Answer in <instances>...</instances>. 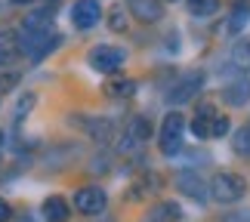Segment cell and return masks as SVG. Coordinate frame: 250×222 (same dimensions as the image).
<instances>
[{"label":"cell","instance_id":"1","mask_svg":"<svg viewBox=\"0 0 250 222\" xmlns=\"http://www.w3.org/2000/svg\"><path fill=\"white\" fill-rule=\"evenodd\" d=\"M207 191L219 204H238L247 191V182L238 176V173H216V176L207 182Z\"/></svg>","mask_w":250,"mask_h":222},{"label":"cell","instance_id":"2","mask_svg":"<svg viewBox=\"0 0 250 222\" xmlns=\"http://www.w3.org/2000/svg\"><path fill=\"white\" fill-rule=\"evenodd\" d=\"M127 62V53L118 50V46H108V43H102V46H93L90 50V65L96 71H102V74H114V71H121V65Z\"/></svg>","mask_w":250,"mask_h":222},{"label":"cell","instance_id":"3","mask_svg":"<svg viewBox=\"0 0 250 222\" xmlns=\"http://www.w3.org/2000/svg\"><path fill=\"white\" fill-rule=\"evenodd\" d=\"M105 207H108V198H105V191L99 185H86L74 195V210L83 216H99Z\"/></svg>","mask_w":250,"mask_h":222},{"label":"cell","instance_id":"4","mask_svg":"<svg viewBox=\"0 0 250 222\" xmlns=\"http://www.w3.org/2000/svg\"><path fill=\"white\" fill-rule=\"evenodd\" d=\"M201 86H204V71H188V74L167 93V99H170L173 105H182V102L195 99V96L201 93Z\"/></svg>","mask_w":250,"mask_h":222},{"label":"cell","instance_id":"5","mask_svg":"<svg viewBox=\"0 0 250 222\" xmlns=\"http://www.w3.org/2000/svg\"><path fill=\"white\" fill-rule=\"evenodd\" d=\"M99 19H102L99 0H78V3L71 6V22H74V28H81V31H90L93 25H99Z\"/></svg>","mask_w":250,"mask_h":222},{"label":"cell","instance_id":"6","mask_svg":"<svg viewBox=\"0 0 250 222\" xmlns=\"http://www.w3.org/2000/svg\"><path fill=\"white\" fill-rule=\"evenodd\" d=\"M176 185H179L182 195H188L191 201H207V195H210L198 173H179V176H176Z\"/></svg>","mask_w":250,"mask_h":222},{"label":"cell","instance_id":"7","mask_svg":"<svg viewBox=\"0 0 250 222\" xmlns=\"http://www.w3.org/2000/svg\"><path fill=\"white\" fill-rule=\"evenodd\" d=\"M22 31H31V34H53V13H50V9L28 13L25 22H22Z\"/></svg>","mask_w":250,"mask_h":222},{"label":"cell","instance_id":"8","mask_svg":"<svg viewBox=\"0 0 250 222\" xmlns=\"http://www.w3.org/2000/svg\"><path fill=\"white\" fill-rule=\"evenodd\" d=\"M223 99H226V105H244L250 99V81H247V77L229 81L223 86Z\"/></svg>","mask_w":250,"mask_h":222},{"label":"cell","instance_id":"9","mask_svg":"<svg viewBox=\"0 0 250 222\" xmlns=\"http://www.w3.org/2000/svg\"><path fill=\"white\" fill-rule=\"evenodd\" d=\"M182 130H186V118L179 111H170L164 118V123H161V142H179Z\"/></svg>","mask_w":250,"mask_h":222},{"label":"cell","instance_id":"10","mask_svg":"<svg viewBox=\"0 0 250 222\" xmlns=\"http://www.w3.org/2000/svg\"><path fill=\"white\" fill-rule=\"evenodd\" d=\"M130 13L139 19V22H158L161 19V3L158 0H130Z\"/></svg>","mask_w":250,"mask_h":222},{"label":"cell","instance_id":"11","mask_svg":"<svg viewBox=\"0 0 250 222\" xmlns=\"http://www.w3.org/2000/svg\"><path fill=\"white\" fill-rule=\"evenodd\" d=\"M43 216L46 222H65L71 216V210H68V201L59 198V195H53V198H46L43 201Z\"/></svg>","mask_w":250,"mask_h":222},{"label":"cell","instance_id":"12","mask_svg":"<svg viewBox=\"0 0 250 222\" xmlns=\"http://www.w3.org/2000/svg\"><path fill=\"white\" fill-rule=\"evenodd\" d=\"M179 216H182V213H179V207L167 201V204H161V207L151 210V213L146 216V222H176Z\"/></svg>","mask_w":250,"mask_h":222},{"label":"cell","instance_id":"13","mask_svg":"<svg viewBox=\"0 0 250 222\" xmlns=\"http://www.w3.org/2000/svg\"><path fill=\"white\" fill-rule=\"evenodd\" d=\"M188 13L195 19H207L219 13V0H188Z\"/></svg>","mask_w":250,"mask_h":222},{"label":"cell","instance_id":"14","mask_svg":"<svg viewBox=\"0 0 250 222\" xmlns=\"http://www.w3.org/2000/svg\"><path fill=\"white\" fill-rule=\"evenodd\" d=\"M127 133H130V136L136 139V142H146V139L151 136V123H148L146 118H133V121H130V127H127Z\"/></svg>","mask_w":250,"mask_h":222},{"label":"cell","instance_id":"15","mask_svg":"<svg viewBox=\"0 0 250 222\" xmlns=\"http://www.w3.org/2000/svg\"><path fill=\"white\" fill-rule=\"evenodd\" d=\"M247 13H250V9H247L244 3H238V6L232 9V16H229V31H232V34H238V31L247 25Z\"/></svg>","mask_w":250,"mask_h":222},{"label":"cell","instance_id":"16","mask_svg":"<svg viewBox=\"0 0 250 222\" xmlns=\"http://www.w3.org/2000/svg\"><path fill=\"white\" fill-rule=\"evenodd\" d=\"M232 145H235V151L241 154V158H250V127H241V130L235 133Z\"/></svg>","mask_w":250,"mask_h":222},{"label":"cell","instance_id":"17","mask_svg":"<svg viewBox=\"0 0 250 222\" xmlns=\"http://www.w3.org/2000/svg\"><path fill=\"white\" fill-rule=\"evenodd\" d=\"M108 28H111V31H118V34L127 31V9L114 6L111 13H108Z\"/></svg>","mask_w":250,"mask_h":222},{"label":"cell","instance_id":"18","mask_svg":"<svg viewBox=\"0 0 250 222\" xmlns=\"http://www.w3.org/2000/svg\"><path fill=\"white\" fill-rule=\"evenodd\" d=\"M86 133H90L93 139H108L111 136V123L108 121H86Z\"/></svg>","mask_w":250,"mask_h":222},{"label":"cell","instance_id":"19","mask_svg":"<svg viewBox=\"0 0 250 222\" xmlns=\"http://www.w3.org/2000/svg\"><path fill=\"white\" fill-rule=\"evenodd\" d=\"M31 108H34V96H31V93H25V96H22V99H19V102H16V111H13V121H16V123H22V121L28 118V111H31Z\"/></svg>","mask_w":250,"mask_h":222},{"label":"cell","instance_id":"20","mask_svg":"<svg viewBox=\"0 0 250 222\" xmlns=\"http://www.w3.org/2000/svg\"><path fill=\"white\" fill-rule=\"evenodd\" d=\"M16 56V40H9V34H0V68L13 62Z\"/></svg>","mask_w":250,"mask_h":222},{"label":"cell","instance_id":"21","mask_svg":"<svg viewBox=\"0 0 250 222\" xmlns=\"http://www.w3.org/2000/svg\"><path fill=\"white\" fill-rule=\"evenodd\" d=\"M133 90H136V83H133V81H111L108 83V96H118V99L133 96Z\"/></svg>","mask_w":250,"mask_h":222},{"label":"cell","instance_id":"22","mask_svg":"<svg viewBox=\"0 0 250 222\" xmlns=\"http://www.w3.org/2000/svg\"><path fill=\"white\" fill-rule=\"evenodd\" d=\"M229 130H232V123H229V118H223V114H219V118H213V123H210V136H213V139L226 136Z\"/></svg>","mask_w":250,"mask_h":222},{"label":"cell","instance_id":"23","mask_svg":"<svg viewBox=\"0 0 250 222\" xmlns=\"http://www.w3.org/2000/svg\"><path fill=\"white\" fill-rule=\"evenodd\" d=\"M210 123H213V121H207V118H195V121H191V133H195L198 139H210Z\"/></svg>","mask_w":250,"mask_h":222},{"label":"cell","instance_id":"24","mask_svg":"<svg viewBox=\"0 0 250 222\" xmlns=\"http://www.w3.org/2000/svg\"><path fill=\"white\" fill-rule=\"evenodd\" d=\"M136 148H139V142L133 139L130 133H124V136H121V142H118V151H121V154H130V151H136Z\"/></svg>","mask_w":250,"mask_h":222},{"label":"cell","instance_id":"25","mask_svg":"<svg viewBox=\"0 0 250 222\" xmlns=\"http://www.w3.org/2000/svg\"><path fill=\"white\" fill-rule=\"evenodd\" d=\"M223 222H250V207H244V210H232Z\"/></svg>","mask_w":250,"mask_h":222},{"label":"cell","instance_id":"26","mask_svg":"<svg viewBox=\"0 0 250 222\" xmlns=\"http://www.w3.org/2000/svg\"><path fill=\"white\" fill-rule=\"evenodd\" d=\"M9 216H13V210H9V204H6V201H0V222H6Z\"/></svg>","mask_w":250,"mask_h":222},{"label":"cell","instance_id":"27","mask_svg":"<svg viewBox=\"0 0 250 222\" xmlns=\"http://www.w3.org/2000/svg\"><path fill=\"white\" fill-rule=\"evenodd\" d=\"M16 6H25V3H34V0H13Z\"/></svg>","mask_w":250,"mask_h":222},{"label":"cell","instance_id":"28","mask_svg":"<svg viewBox=\"0 0 250 222\" xmlns=\"http://www.w3.org/2000/svg\"><path fill=\"white\" fill-rule=\"evenodd\" d=\"M19 222H31V216H22V219H19Z\"/></svg>","mask_w":250,"mask_h":222},{"label":"cell","instance_id":"29","mask_svg":"<svg viewBox=\"0 0 250 222\" xmlns=\"http://www.w3.org/2000/svg\"><path fill=\"white\" fill-rule=\"evenodd\" d=\"M0 145H3V133H0Z\"/></svg>","mask_w":250,"mask_h":222},{"label":"cell","instance_id":"30","mask_svg":"<svg viewBox=\"0 0 250 222\" xmlns=\"http://www.w3.org/2000/svg\"><path fill=\"white\" fill-rule=\"evenodd\" d=\"M247 53H250V50H247Z\"/></svg>","mask_w":250,"mask_h":222}]
</instances>
